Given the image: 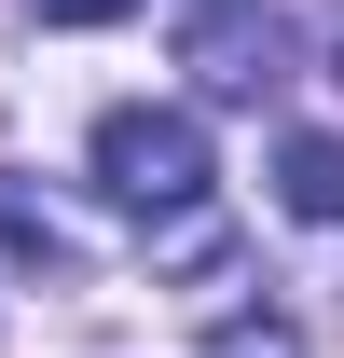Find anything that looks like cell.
<instances>
[{
	"label": "cell",
	"mask_w": 344,
	"mask_h": 358,
	"mask_svg": "<svg viewBox=\"0 0 344 358\" xmlns=\"http://www.w3.org/2000/svg\"><path fill=\"white\" fill-rule=\"evenodd\" d=\"M83 166H96L110 207H138V221H193V207H207V124H193V110H152V96L96 110Z\"/></svg>",
	"instance_id": "1"
},
{
	"label": "cell",
	"mask_w": 344,
	"mask_h": 358,
	"mask_svg": "<svg viewBox=\"0 0 344 358\" xmlns=\"http://www.w3.org/2000/svg\"><path fill=\"white\" fill-rule=\"evenodd\" d=\"M275 55H289V14H275V0H193V14H179V69L207 96H261Z\"/></svg>",
	"instance_id": "2"
},
{
	"label": "cell",
	"mask_w": 344,
	"mask_h": 358,
	"mask_svg": "<svg viewBox=\"0 0 344 358\" xmlns=\"http://www.w3.org/2000/svg\"><path fill=\"white\" fill-rule=\"evenodd\" d=\"M275 207L289 221H344V138H289L275 152Z\"/></svg>",
	"instance_id": "3"
},
{
	"label": "cell",
	"mask_w": 344,
	"mask_h": 358,
	"mask_svg": "<svg viewBox=\"0 0 344 358\" xmlns=\"http://www.w3.org/2000/svg\"><path fill=\"white\" fill-rule=\"evenodd\" d=\"M207 358H303V331H289L275 303H234V317L207 331Z\"/></svg>",
	"instance_id": "4"
},
{
	"label": "cell",
	"mask_w": 344,
	"mask_h": 358,
	"mask_svg": "<svg viewBox=\"0 0 344 358\" xmlns=\"http://www.w3.org/2000/svg\"><path fill=\"white\" fill-rule=\"evenodd\" d=\"M42 28H110V14H138V0H28Z\"/></svg>",
	"instance_id": "5"
}]
</instances>
